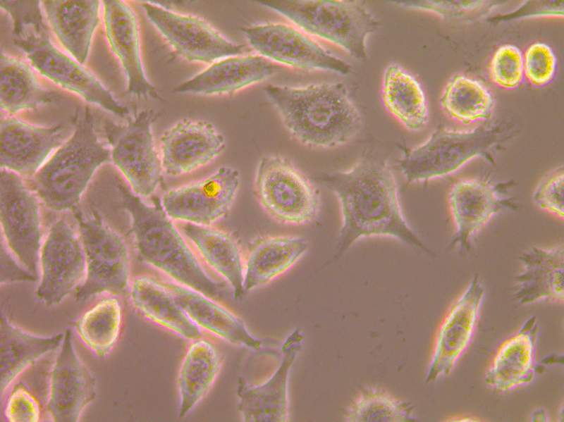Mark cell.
Returning a JSON list of instances; mask_svg holds the SVG:
<instances>
[{
    "instance_id": "6da1fadb",
    "label": "cell",
    "mask_w": 564,
    "mask_h": 422,
    "mask_svg": "<svg viewBox=\"0 0 564 422\" xmlns=\"http://www.w3.org/2000/svg\"><path fill=\"white\" fill-rule=\"evenodd\" d=\"M317 180L336 195L340 206L341 226L333 259L357 241L372 237H391L434 255L407 222L386 160L365 156L348 169L321 173Z\"/></svg>"
},
{
    "instance_id": "7a4b0ae2",
    "label": "cell",
    "mask_w": 564,
    "mask_h": 422,
    "mask_svg": "<svg viewBox=\"0 0 564 422\" xmlns=\"http://www.w3.org/2000/svg\"><path fill=\"white\" fill-rule=\"evenodd\" d=\"M117 190L130 216L139 258L166 278L212 298L219 297L226 284L203 265L161 204L146 202L120 181Z\"/></svg>"
},
{
    "instance_id": "3957f363",
    "label": "cell",
    "mask_w": 564,
    "mask_h": 422,
    "mask_svg": "<svg viewBox=\"0 0 564 422\" xmlns=\"http://www.w3.org/2000/svg\"><path fill=\"white\" fill-rule=\"evenodd\" d=\"M264 92L289 133L305 146L340 147L362 129L361 115L342 82L269 85Z\"/></svg>"
},
{
    "instance_id": "277c9868",
    "label": "cell",
    "mask_w": 564,
    "mask_h": 422,
    "mask_svg": "<svg viewBox=\"0 0 564 422\" xmlns=\"http://www.w3.org/2000/svg\"><path fill=\"white\" fill-rule=\"evenodd\" d=\"M72 121L69 137L30 179L38 199L56 211L74 209L94 173L111 161L90 108L78 110Z\"/></svg>"
},
{
    "instance_id": "5b68a950",
    "label": "cell",
    "mask_w": 564,
    "mask_h": 422,
    "mask_svg": "<svg viewBox=\"0 0 564 422\" xmlns=\"http://www.w3.org/2000/svg\"><path fill=\"white\" fill-rule=\"evenodd\" d=\"M43 16L41 7L28 6L18 9L11 17L13 42L33 68L87 103L126 118L128 108L92 72L55 46Z\"/></svg>"
},
{
    "instance_id": "8992f818",
    "label": "cell",
    "mask_w": 564,
    "mask_h": 422,
    "mask_svg": "<svg viewBox=\"0 0 564 422\" xmlns=\"http://www.w3.org/2000/svg\"><path fill=\"white\" fill-rule=\"evenodd\" d=\"M260 4L282 15L312 37L331 43L357 60L368 52L367 39L379 22L364 1L266 0Z\"/></svg>"
},
{
    "instance_id": "52a82bcc",
    "label": "cell",
    "mask_w": 564,
    "mask_h": 422,
    "mask_svg": "<svg viewBox=\"0 0 564 422\" xmlns=\"http://www.w3.org/2000/svg\"><path fill=\"white\" fill-rule=\"evenodd\" d=\"M75 219L86 261L85 278L74 293L75 300L106 294L128 295L132 279L123 237L97 212L76 211Z\"/></svg>"
},
{
    "instance_id": "ba28073f",
    "label": "cell",
    "mask_w": 564,
    "mask_h": 422,
    "mask_svg": "<svg viewBox=\"0 0 564 422\" xmlns=\"http://www.w3.org/2000/svg\"><path fill=\"white\" fill-rule=\"evenodd\" d=\"M254 190L261 207L279 223L307 225L316 221L321 212V199L316 186L282 156L270 154L259 159Z\"/></svg>"
},
{
    "instance_id": "9c48e42d",
    "label": "cell",
    "mask_w": 564,
    "mask_h": 422,
    "mask_svg": "<svg viewBox=\"0 0 564 422\" xmlns=\"http://www.w3.org/2000/svg\"><path fill=\"white\" fill-rule=\"evenodd\" d=\"M513 180L465 178L450 187L447 204L453 226L450 247L461 254L471 251L474 241L498 215L517 211L519 204L511 194Z\"/></svg>"
},
{
    "instance_id": "30bf717a",
    "label": "cell",
    "mask_w": 564,
    "mask_h": 422,
    "mask_svg": "<svg viewBox=\"0 0 564 422\" xmlns=\"http://www.w3.org/2000/svg\"><path fill=\"white\" fill-rule=\"evenodd\" d=\"M159 116L153 109L145 108L124 124L106 122L104 125L111 161L132 191L143 199L156 192L163 173L152 132Z\"/></svg>"
},
{
    "instance_id": "8fae6325",
    "label": "cell",
    "mask_w": 564,
    "mask_h": 422,
    "mask_svg": "<svg viewBox=\"0 0 564 422\" xmlns=\"http://www.w3.org/2000/svg\"><path fill=\"white\" fill-rule=\"evenodd\" d=\"M38 200L20 175L1 168V239L20 262L39 279L42 222Z\"/></svg>"
},
{
    "instance_id": "7c38bea8",
    "label": "cell",
    "mask_w": 564,
    "mask_h": 422,
    "mask_svg": "<svg viewBox=\"0 0 564 422\" xmlns=\"http://www.w3.org/2000/svg\"><path fill=\"white\" fill-rule=\"evenodd\" d=\"M141 6L172 49L188 61L212 64L250 51L249 47L228 39L199 16L176 12L153 1L143 2Z\"/></svg>"
},
{
    "instance_id": "4fadbf2b",
    "label": "cell",
    "mask_w": 564,
    "mask_h": 422,
    "mask_svg": "<svg viewBox=\"0 0 564 422\" xmlns=\"http://www.w3.org/2000/svg\"><path fill=\"white\" fill-rule=\"evenodd\" d=\"M37 299L48 306L60 304L83 283L86 261L78 231L66 218L50 227L39 253Z\"/></svg>"
},
{
    "instance_id": "5bb4252c",
    "label": "cell",
    "mask_w": 564,
    "mask_h": 422,
    "mask_svg": "<svg viewBox=\"0 0 564 422\" xmlns=\"http://www.w3.org/2000/svg\"><path fill=\"white\" fill-rule=\"evenodd\" d=\"M258 55L276 63L305 70L346 75L350 65L324 49L314 37L294 25L266 23L243 28Z\"/></svg>"
},
{
    "instance_id": "9a60e30c",
    "label": "cell",
    "mask_w": 564,
    "mask_h": 422,
    "mask_svg": "<svg viewBox=\"0 0 564 422\" xmlns=\"http://www.w3.org/2000/svg\"><path fill=\"white\" fill-rule=\"evenodd\" d=\"M240 183V171L223 166L200 180L168 190L160 204L176 223L213 225L231 209Z\"/></svg>"
},
{
    "instance_id": "2e32d148",
    "label": "cell",
    "mask_w": 564,
    "mask_h": 422,
    "mask_svg": "<svg viewBox=\"0 0 564 422\" xmlns=\"http://www.w3.org/2000/svg\"><path fill=\"white\" fill-rule=\"evenodd\" d=\"M495 142L489 135H436L405 152L399 168L408 183L443 178L476 158L486 157Z\"/></svg>"
},
{
    "instance_id": "e0dca14e",
    "label": "cell",
    "mask_w": 564,
    "mask_h": 422,
    "mask_svg": "<svg viewBox=\"0 0 564 422\" xmlns=\"http://www.w3.org/2000/svg\"><path fill=\"white\" fill-rule=\"evenodd\" d=\"M97 380L78 356L73 332L67 329L50 371L47 402L49 421L76 422L95 399Z\"/></svg>"
},
{
    "instance_id": "ac0fdd59",
    "label": "cell",
    "mask_w": 564,
    "mask_h": 422,
    "mask_svg": "<svg viewBox=\"0 0 564 422\" xmlns=\"http://www.w3.org/2000/svg\"><path fill=\"white\" fill-rule=\"evenodd\" d=\"M486 294L484 283L474 275L441 323L426 373L427 383L448 377L470 346Z\"/></svg>"
},
{
    "instance_id": "d6986e66",
    "label": "cell",
    "mask_w": 564,
    "mask_h": 422,
    "mask_svg": "<svg viewBox=\"0 0 564 422\" xmlns=\"http://www.w3.org/2000/svg\"><path fill=\"white\" fill-rule=\"evenodd\" d=\"M73 128L63 124L40 125L15 116H1V169L32 177L69 137Z\"/></svg>"
},
{
    "instance_id": "ffe728a7",
    "label": "cell",
    "mask_w": 564,
    "mask_h": 422,
    "mask_svg": "<svg viewBox=\"0 0 564 422\" xmlns=\"http://www.w3.org/2000/svg\"><path fill=\"white\" fill-rule=\"evenodd\" d=\"M226 147L224 136L209 122L183 118L161 136L162 172L168 177L191 173L214 161Z\"/></svg>"
},
{
    "instance_id": "44dd1931",
    "label": "cell",
    "mask_w": 564,
    "mask_h": 422,
    "mask_svg": "<svg viewBox=\"0 0 564 422\" xmlns=\"http://www.w3.org/2000/svg\"><path fill=\"white\" fill-rule=\"evenodd\" d=\"M303 335L298 330L284 340L280 364L264 382L251 384L239 378L237 385L238 411L243 421L278 422L288 420V383L291 367Z\"/></svg>"
},
{
    "instance_id": "7402d4cb",
    "label": "cell",
    "mask_w": 564,
    "mask_h": 422,
    "mask_svg": "<svg viewBox=\"0 0 564 422\" xmlns=\"http://www.w3.org/2000/svg\"><path fill=\"white\" fill-rule=\"evenodd\" d=\"M102 6L105 35L123 70L127 93L138 99H161L145 71L135 11L123 1H102Z\"/></svg>"
},
{
    "instance_id": "603a6c76",
    "label": "cell",
    "mask_w": 564,
    "mask_h": 422,
    "mask_svg": "<svg viewBox=\"0 0 564 422\" xmlns=\"http://www.w3.org/2000/svg\"><path fill=\"white\" fill-rule=\"evenodd\" d=\"M281 67L260 55L244 54L219 60L174 88L178 94L221 95L263 81Z\"/></svg>"
},
{
    "instance_id": "cb8c5ba5",
    "label": "cell",
    "mask_w": 564,
    "mask_h": 422,
    "mask_svg": "<svg viewBox=\"0 0 564 422\" xmlns=\"http://www.w3.org/2000/svg\"><path fill=\"white\" fill-rule=\"evenodd\" d=\"M539 332L538 320L532 316L500 346L485 374L484 381L488 387L499 392H508L534 380Z\"/></svg>"
},
{
    "instance_id": "d4e9b609",
    "label": "cell",
    "mask_w": 564,
    "mask_h": 422,
    "mask_svg": "<svg viewBox=\"0 0 564 422\" xmlns=\"http://www.w3.org/2000/svg\"><path fill=\"white\" fill-rule=\"evenodd\" d=\"M521 270L515 278L514 295L522 305L541 302L563 304L564 247L532 246L520 256Z\"/></svg>"
},
{
    "instance_id": "484cf974",
    "label": "cell",
    "mask_w": 564,
    "mask_h": 422,
    "mask_svg": "<svg viewBox=\"0 0 564 422\" xmlns=\"http://www.w3.org/2000/svg\"><path fill=\"white\" fill-rule=\"evenodd\" d=\"M176 225L203 265L228 285L235 298L242 297L244 254L236 239L213 225Z\"/></svg>"
},
{
    "instance_id": "4316f807",
    "label": "cell",
    "mask_w": 564,
    "mask_h": 422,
    "mask_svg": "<svg viewBox=\"0 0 564 422\" xmlns=\"http://www.w3.org/2000/svg\"><path fill=\"white\" fill-rule=\"evenodd\" d=\"M163 280L178 304L201 330L235 345L260 349L262 340L231 310L202 292L166 278Z\"/></svg>"
},
{
    "instance_id": "83f0119b",
    "label": "cell",
    "mask_w": 564,
    "mask_h": 422,
    "mask_svg": "<svg viewBox=\"0 0 564 422\" xmlns=\"http://www.w3.org/2000/svg\"><path fill=\"white\" fill-rule=\"evenodd\" d=\"M99 1H41L44 19L63 49L84 64L99 23Z\"/></svg>"
},
{
    "instance_id": "f1b7e54d",
    "label": "cell",
    "mask_w": 564,
    "mask_h": 422,
    "mask_svg": "<svg viewBox=\"0 0 564 422\" xmlns=\"http://www.w3.org/2000/svg\"><path fill=\"white\" fill-rule=\"evenodd\" d=\"M309 242L297 235H266L257 239L244 256V293L264 286L298 263Z\"/></svg>"
},
{
    "instance_id": "f546056e",
    "label": "cell",
    "mask_w": 564,
    "mask_h": 422,
    "mask_svg": "<svg viewBox=\"0 0 564 422\" xmlns=\"http://www.w3.org/2000/svg\"><path fill=\"white\" fill-rule=\"evenodd\" d=\"M128 296L135 311L152 323L190 341L202 337V330L178 304L163 279L137 275L131 280Z\"/></svg>"
},
{
    "instance_id": "4dcf8cb0",
    "label": "cell",
    "mask_w": 564,
    "mask_h": 422,
    "mask_svg": "<svg viewBox=\"0 0 564 422\" xmlns=\"http://www.w3.org/2000/svg\"><path fill=\"white\" fill-rule=\"evenodd\" d=\"M55 354L30 364L1 393V418L6 421H49V376Z\"/></svg>"
},
{
    "instance_id": "1f68e13d",
    "label": "cell",
    "mask_w": 564,
    "mask_h": 422,
    "mask_svg": "<svg viewBox=\"0 0 564 422\" xmlns=\"http://www.w3.org/2000/svg\"><path fill=\"white\" fill-rule=\"evenodd\" d=\"M64 333L41 335L29 332L9 320L3 309L0 323V388L2 393L26 368L55 352Z\"/></svg>"
},
{
    "instance_id": "d6a6232c",
    "label": "cell",
    "mask_w": 564,
    "mask_h": 422,
    "mask_svg": "<svg viewBox=\"0 0 564 422\" xmlns=\"http://www.w3.org/2000/svg\"><path fill=\"white\" fill-rule=\"evenodd\" d=\"M61 97L58 92L42 85L31 65L1 50L0 105L2 113L14 116L51 104Z\"/></svg>"
},
{
    "instance_id": "836d02e7",
    "label": "cell",
    "mask_w": 564,
    "mask_h": 422,
    "mask_svg": "<svg viewBox=\"0 0 564 422\" xmlns=\"http://www.w3.org/2000/svg\"><path fill=\"white\" fill-rule=\"evenodd\" d=\"M383 103L387 111L407 130L417 132L429 122L428 103L417 79L401 65L388 64L381 81Z\"/></svg>"
},
{
    "instance_id": "e575fe53",
    "label": "cell",
    "mask_w": 564,
    "mask_h": 422,
    "mask_svg": "<svg viewBox=\"0 0 564 422\" xmlns=\"http://www.w3.org/2000/svg\"><path fill=\"white\" fill-rule=\"evenodd\" d=\"M221 365V355L210 342L202 337L192 341L177 377L180 418L187 416L208 393Z\"/></svg>"
},
{
    "instance_id": "d590c367",
    "label": "cell",
    "mask_w": 564,
    "mask_h": 422,
    "mask_svg": "<svg viewBox=\"0 0 564 422\" xmlns=\"http://www.w3.org/2000/svg\"><path fill=\"white\" fill-rule=\"evenodd\" d=\"M123 323V310L119 296L106 294L75 320L73 330L92 354L105 359L119 340Z\"/></svg>"
},
{
    "instance_id": "8d00e7d4",
    "label": "cell",
    "mask_w": 564,
    "mask_h": 422,
    "mask_svg": "<svg viewBox=\"0 0 564 422\" xmlns=\"http://www.w3.org/2000/svg\"><path fill=\"white\" fill-rule=\"evenodd\" d=\"M440 103L448 117L463 125L486 120L494 107L493 95L487 87L464 74H457L448 81Z\"/></svg>"
},
{
    "instance_id": "74e56055",
    "label": "cell",
    "mask_w": 564,
    "mask_h": 422,
    "mask_svg": "<svg viewBox=\"0 0 564 422\" xmlns=\"http://www.w3.org/2000/svg\"><path fill=\"white\" fill-rule=\"evenodd\" d=\"M347 421H414L413 406L382 389L367 387L362 391L346 413Z\"/></svg>"
},
{
    "instance_id": "f35d334b",
    "label": "cell",
    "mask_w": 564,
    "mask_h": 422,
    "mask_svg": "<svg viewBox=\"0 0 564 422\" xmlns=\"http://www.w3.org/2000/svg\"><path fill=\"white\" fill-rule=\"evenodd\" d=\"M489 76L498 87L505 89L518 87L524 79L522 51L512 44H505L494 52L489 65Z\"/></svg>"
},
{
    "instance_id": "ab89813d",
    "label": "cell",
    "mask_w": 564,
    "mask_h": 422,
    "mask_svg": "<svg viewBox=\"0 0 564 422\" xmlns=\"http://www.w3.org/2000/svg\"><path fill=\"white\" fill-rule=\"evenodd\" d=\"M533 204L541 211L563 221L564 170L560 166L544 175L532 193Z\"/></svg>"
},
{
    "instance_id": "60d3db41",
    "label": "cell",
    "mask_w": 564,
    "mask_h": 422,
    "mask_svg": "<svg viewBox=\"0 0 564 422\" xmlns=\"http://www.w3.org/2000/svg\"><path fill=\"white\" fill-rule=\"evenodd\" d=\"M524 59V76L534 87H544L553 79L557 59L553 49L543 42H535L527 49Z\"/></svg>"
},
{
    "instance_id": "b9f144b4",
    "label": "cell",
    "mask_w": 564,
    "mask_h": 422,
    "mask_svg": "<svg viewBox=\"0 0 564 422\" xmlns=\"http://www.w3.org/2000/svg\"><path fill=\"white\" fill-rule=\"evenodd\" d=\"M1 285L18 282H35L38 278L15 256L5 242H1Z\"/></svg>"
},
{
    "instance_id": "7bdbcfd3",
    "label": "cell",
    "mask_w": 564,
    "mask_h": 422,
    "mask_svg": "<svg viewBox=\"0 0 564 422\" xmlns=\"http://www.w3.org/2000/svg\"><path fill=\"white\" fill-rule=\"evenodd\" d=\"M530 419L531 421H549L550 417L545 409L539 407L532 411Z\"/></svg>"
}]
</instances>
